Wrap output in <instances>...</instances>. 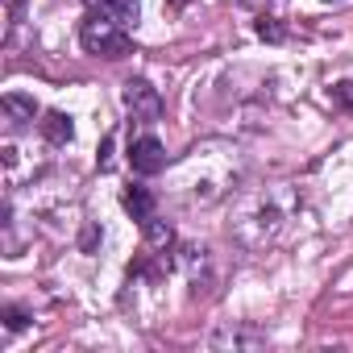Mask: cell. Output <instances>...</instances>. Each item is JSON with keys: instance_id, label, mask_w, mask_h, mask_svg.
<instances>
[{"instance_id": "obj_9", "label": "cell", "mask_w": 353, "mask_h": 353, "mask_svg": "<svg viewBox=\"0 0 353 353\" xmlns=\"http://www.w3.org/2000/svg\"><path fill=\"white\" fill-rule=\"evenodd\" d=\"M121 204H125V212H129L133 221H150V216H154V196H150V188H129V192L121 196Z\"/></svg>"}, {"instance_id": "obj_15", "label": "cell", "mask_w": 353, "mask_h": 353, "mask_svg": "<svg viewBox=\"0 0 353 353\" xmlns=\"http://www.w3.org/2000/svg\"><path fill=\"white\" fill-rule=\"evenodd\" d=\"M324 5H341V0H324Z\"/></svg>"}, {"instance_id": "obj_12", "label": "cell", "mask_w": 353, "mask_h": 353, "mask_svg": "<svg viewBox=\"0 0 353 353\" xmlns=\"http://www.w3.org/2000/svg\"><path fill=\"white\" fill-rule=\"evenodd\" d=\"M332 104H336V108H345V112H353V79L332 83Z\"/></svg>"}, {"instance_id": "obj_1", "label": "cell", "mask_w": 353, "mask_h": 353, "mask_svg": "<svg viewBox=\"0 0 353 353\" xmlns=\"http://www.w3.org/2000/svg\"><path fill=\"white\" fill-rule=\"evenodd\" d=\"M279 192H262V196H254V200H245V208H241V216H237V237L250 245V250H262L266 241H274L279 237V229H283V221H287V212L279 208Z\"/></svg>"}, {"instance_id": "obj_13", "label": "cell", "mask_w": 353, "mask_h": 353, "mask_svg": "<svg viewBox=\"0 0 353 353\" xmlns=\"http://www.w3.org/2000/svg\"><path fill=\"white\" fill-rule=\"evenodd\" d=\"M26 324H30V316H26L21 307H5V328L17 332V328H26Z\"/></svg>"}, {"instance_id": "obj_2", "label": "cell", "mask_w": 353, "mask_h": 353, "mask_svg": "<svg viewBox=\"0 0 353 353\" xmlns=\"http://www.w3.org/2000/svg\"><path fill=\"white\" fill-rule=\"evenodd\" d=\"M79 42H83V50H88V54H96V59H125V54L133 50V42H129L125 26H121V21L100 17V13H92V17L79 26Z\"/></svg>"}, {"instance_id": "obj_14", "label": "cell", "mask_w": 353, "mask_h": 353, "mask_svg": "<svg viewBox=\"0 0 353 353\" xmlns=\"http://www.w3.org/2000/svg\"><path fill=\"white\" fill-rule=\"evenodd\" d=\"M245 5H266V0H245ZM270 5H279V0H270Z\"/></svg>"}, {"instance_id": "obj_4", "label": "cell", "mask_w": 353, "mask_h": 353, "mask_svg": "<svg viewBox=\"0 0 353 353\" xmlns=\"http://www.w3.org/2000/svg\"><path fill=\"white\" fill-rule=\"evenodd\" d=\"M129 166L137 170V174H158L162 166H166V150H162V141L158 137H137L133 145H129Z\"/></svg>"}, {"instance_id": "obj_8", "label": "cell", "mask_w": 353, "mask_h": 353, "mask_svg": "<svg viewBox=\"0 0 353 353\" xmlns=\"http://www.w3.org/2000/svg\"><path fill=\"white\" fill-rule=\"evenodd\" d=\"M42 133H46V141L67 145V141L75 137V125H71V117H67V112H46V117H42Z\"/></svg>"}, {"instance_id": "obj_5", "label": "cell", "mask_w": 353, "mask_h": 353, "mask_svg": "<svg viewBox=\"0 0 353 353\" xmlns=\"http://www.w3.org/2000/svg\"><path fill=\"white\" fill-rule=\"evenodd\" d=\"M88 9L108 17V21H121V26H133L137 13H141V0H88Z\"/></svg>"}, {"instance_id": "obj_10", "label": "cell", "mask_w": 353, "mask_h": 353, "mask_svg": "<svg viewBox=\"0 0 353 353\" xmlns=\"http://www.w3.org/2000/svg\"><path fill=\"white\" fill-rule=\"evenodd\" d=\"M145 225V241L150 245H158V250H166L170 241H174V229L166 225V221H158V216H150V221H141Z\"/></svg>"}, {"instance_id": "obj_11", "label": "cell", "mask_w": 353, "mask_h": 353, "mask_svg": "<svg viewBox=\"0 0 353 353\" xmlns=\"http://www.w3.org/2000/svg\"><path fill=\"white\" fill-rule=\"evenodd\" d=\"M254 30H258V38H262V42H283V38H287V30H283V21H279V17H258V26H254Z\"/></svg>"}, {"instance_id": "obj_16", "label": "cell", "mask_w": 353, "mask_h": 353, "mask_svg": "<svg viewBox=\"0 0 353 353\" xmlns=\"http://www.w3.org/2000/svg\"><path fill=\"white\" fill-rule=\"evenodd\" d=\"M179 5H183V0H179Z\"/></svg>"}, {"instance_id": "obj_7", "label": "cell", "mask_w": 353, "mask_h": 353, "mask_svg": "<svg viewBox=\"0 0 353 353\" xmlns=\"http://www.w3.org/2000/svg\"><path fill=\"white\" fill-rule=\"evenodd\" d=\"M0 108H5L9 125H30V121L38 117V104H34V96H21V92H9L5 100H0Z\"/></svg>"}, {"instance_id": "obj_3", "label": "cell", "mask_w": 353, "mask_h": 353, "mask_svg": "<svg viewBox=\"0 0 353 353\" xmlns=\"http://www.w3.org/2000/svg\"><path fill=\"white\" fill-rule=\"evenodd\" d=\"M121 100H125V108L133 112V121H158V117H162V96H158V88H150L145 79H129L125 92H121Z\"/></svg>"}, {"instance_id": "obj_6", "label": "cell", "mask_w": 353, "mask_h": 353, "mask_svg": "<svg viewBox=\"0 0 353 353\" xmlns=\"http://www.w3.org/2000/svg\"><path fill=\"white\" fill-rule=\"evenodd\" d=\"M212 345L216 349H258V345H266V336L254 328H221V332H212Z\"/></svg>"}]
</instances>
